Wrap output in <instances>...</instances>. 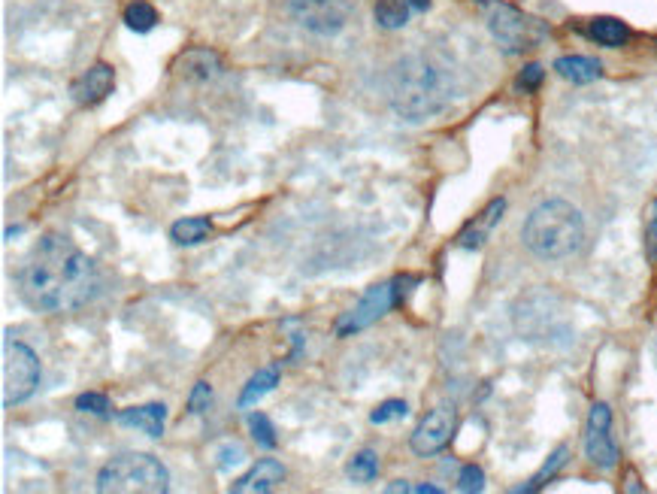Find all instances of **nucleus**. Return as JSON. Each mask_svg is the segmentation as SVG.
Masks as SVG:
<instances>
[{
  "instance_id": "1",
  "label": "nucleus",
  "mask_w": 657,
  "mask_h": 494,
  "mask_svg": "<svg viewBox=\"0 0 657 494\" xmlns=\"http://www.w3.org/2000/svg\"><path fill=\"white\" fill-rule=\"evenodd\" d=\"M19 294L37 313H70L94 301L100 276L94 261L64 234H46L19 267Z\"/></svg>"
},
{
  "instance_id": "2",
  "label": "nucleus",
  "mask_w": 657,
  "mask_h": 494,
  "mask_svg": "<svg viewBox=\"0 0 657 494\" xmlns=\"http://www.w3.org/2000/svg\"><path fill=\"white\" fill-rule=\"evenodd\" d=\"M385 91L394 116L403 122H427L449 110L455 101V79L433 58L412 52L391 64L385 76Z\"/></svg>"
},
{
  "instance_id": "3",
  "label": "nucleus",
  "mask_w": 657,
  "mask_h": 494,
  "mask_svg": "<svg viewBox=\"0 0 657 494\" xmlns=\"http://www.w3.org/2000/svg\"><path fill=\"white\" fill-rule=\"evenodd\" d=\"M521 243L542 261L573 258L585 243V219L570 201L552 197L530 210L521 225Z\"/></svg>"
},
{
  "instance_id": "4",
  "label": "nucleus",
  "mask_w": 657,
  "mask_h": 494,
  "mask_svg": "<svg viewBox=\"0 0 657 494\" xmlns=\"http://www.w3.org/2000/svg\"><path fill=\"white\" fill-rule=\"evenodd\" d=\"M94 488L100 494H164L170 488V473L155 455L125 452L100 467Z\"/></svg>"
},
{
  "instance_id": "5",
  "label": "nucleus",
  "mask_w": 657,
  "mask_h": 494,
  "mask_svg": "<svg viewBox=\"0 0 657 494\" xmlns=\"http://www.w3.org/2000/svg\"><path fill=\"white\" fill-rule=\"evenodd\" d=\"M485 22L491 37L500 43L503 52L509 55H521L536 49L545 37H549V28H545L539 19L521 13L512 4H488L485 7Z\"/></svg>"
},
{
  "instance_id": "6",
  "label": "nucleus",
  "mask_w": 657,
  "mask_h": 494,
  "mask_svg": "<svg viewBox=\"0 0 657 494\" xmlns=\"http://www.w3.org/2000/svg\"><path fill=\"white\" fill-rule=\"evenodd\" d=\"M40 385V361L31 346L4 340V364H0V404H25Z\"/></svg>"
},
{
  "instance_id": "7",
  "label": "nucleus",
  "mask_w": 657,
  "mask_h": 494,
  "mask_svg": "<svg viewBox=\"0 0 657 494\" xmlns=\"http://www.w3.org/2000/svg\"><path fill=\"white\" fill-rule=\"evenodd\" d=\"M400 304V291H397V279H388V282H379V285H370L364 298L346 310L340 319H337V337H352L370 325H376L385 313H391L394 307Z\"/></svg>"
},
{
  "instance_id": "8",
  "label": "nucleus",
  "mask_w": 657,
  "mask_h": 494,
  "mask_svg": "<svg viewBox=\"0 0 657 494\" xmlns=\"http://www.w3.org/2000/svg\"><path fill=\"white\" fill-rule=\"evenodd\" d=\"M294 22L318 37H334L349 22V4L346 0H291Z\"/></svg>"
},
{
  "instance_id": "9",
  "label": "nucleus",
  "mask_w": 657,
  "mask_h": 494,
  "mask_svg": "<svg viewBox=\"0 0 657 494\" xmlns=\"http://www.w3.org/2000/svg\"><path fill=\"white\" fill-rule=\"evenodd\" d=\"M455 431H458V413H455L452 407H436V410H430V413L418 422V428L412 431L409 449H412L418 458H430V455L443 452V449L452 443Z\"/></svg>"
},
{
  "instance_id": "10",
  "label": "nucleus",
  "mask_w": 657,
  "mask_h": 494,
  "mask_svg": "<svg viewBox=\"0 0 657 494\" xmlns=\"http://www.w3.org/2000/svg\"><path fill=\"white\" fill-rule=\"evenodd\" d=\"M585 455L597 470H615L621 452L612 437V410L609 404H594L585 425Z\"/></svg>"
},
{
  "instance_id": "11",
  "label": "nucleus",
  "mask_w": 657,
  "mask_h": 494,
  "mask_svg": "<svg viewBox=\"0 0 657 494\" xmlns=\"http://www.w3.org/2000/svg\"><path fill=\"white\" fill-rule=\"evenodd\" d=\"M113 85H116V73H113V67L109 64H103V61H97V64H91L82 76H76L73 79V85H70V97L79 104V107H94V104H100L103 97L113 91Z\"/></svg>"
},
{
  "instance_id": "12",
  "label": "nucleus",
  "mask_w": 657,
  "mask_h": 494,
  "mask_svg": "<svg viewBox=\"0 0 657 494\" xmlns=\"http://www.w3.org/2000/svg\"><path fill=\"white\" fill-rule=\"evenodd\" d=\"M225 64L212 49H188L173 61V73L185 82H209L215 76H222Z\"/></svg>"
},
{
  "instance_id": "13",
  "label": "nucleus",
  "mask_w": 657,
  "mask_h": 494,
  "mask_svg": "<svg viewBox=\"0 0 657 494\" xmlns=\"http://www.w3.org/2000/svg\"><path fill=\"white\" fill-rule=\"evenodd\" d=\"M282 482H285V467H282V461H276V458H261L249 473H243V476L231 485V491H234V494H267V491H276Z\"/></svg>"
},
{
  "instance_id": "14",
  "label": "nucleus",
  "mask_w": 657,
  "mask_h": 494,
  "mask_svg": "<svg viewBox=\"0 0 657 494\" xmlns=\"http://www.w3.org/2000/svg\"><path fill=\"white\" fill-rule=\"evenodd\" d=\"M503 213H506V201H503V197H494V201L458 234V246L461 249H482L488 234L494 231V225L503 219Z\"/></svg>"
},
{
  "instance_id": "15",
  "label": "nucleus",
  "mask_w": 657,
  "mask_h": 494,
  "mask_svg": "<svg viewBox=\"0 0 657 494\" xmlns=\"http://www.w3.org/2000/svg\"><path fill=\"white\" fill-rule=\"evenodd\" d=\"M116 422L125 425V428H137V431H143L152 440H161L164 437V425H167V407L164 404L131 407V410H122L116 416Z\"/></svg>"
},
{
  "instance_id": "16",
  "label": "nucleus",
  "mask_w": 657,
  "mask_h": 494,
  "mask_svg": "<svg viewBox=\"0 0 657 494\" xmlns=\"http://www.w3.org/2000/svg\"><path fill=\"white\" fill-rule=\"evenodd\" d=\"M555 70L561 79H567L573 85H588V82L603 76V64L597 58H588V55H564L555 61Z\"/></svg>"
},
{
  "instance_id": "17",
  "label": "nucleus",
  "mask_w": 657,
  "mask_h": 494,
  "mask_svg": "<svg viewBox=\"0 0 657 494\" xmlns=\"http://www.w3.org/2000/svg\"><path fill=\"white\" fill-rule=\"evenodd\" d=\"M276 385H279V364H270V367H264V370H258L246 385H243V391H240V401H237V407L240 410H249V407H258L270 391H276Z\"/></svg>"
},
{
  "instance_id": "18",
  "label": "nucleus",
  "mask_w": 657,
  "mask_h": 494,
  "mask_svg": "<svg viewBox=\"0 0 657 494\" xmlns=\"http://www.w3.org/2000/svg\"><path fill=\"white\" fill-rule=\"evenodd\" d=\"M588 37H591L594 43L606 46V49H621V46L630 40V28H627L624 22L612 19V16H600V19H591Z\"/></svg>"
},
{
  "instance_id": "19",
  "label": "nucleus",
  "mask_w": 657,
  "mask_h": 494,
  "mask_svg": "<svg viewBox=\"0 0 657 494\" xmlns=\"http://www.w3.org/2000/svg\"><path fill=\"white\" fill-rule=\"evenodd\" d=\"M212 234V222L206 216H188L170 225V240L176 246H200Z\"/></svg>"
},
{
  "instance_id": "20",
  "label": "nucleus",
  "mask_w": 657,
  "mask_h": 494,
  "mask_svg": "<svg viewBox=\"0 0 657 494\" xmlns=\"http://www.w3.org/2000/svg\"><path fill=\"white\" fill-rule=\"evenodd\" d=\"M409 0H379L373 7V19L385 31H400L409 25Z\"/></svg>"
},
{
  "instance_id": "21",
  "label": "nucleus",
  "mask_w": 657,
  "mask_h": 494,
  "mask_svg": "<svg viewBox=\"0 0 657 494\" xmlns=\"http://www.w3.org/2000/svg\"><path fill=\"white\" fill-rule=\"evenodd\" d=\"M567 455H570V449H567V446H558V449L549 455V461L542 464V470H539L527 485H521V488H515V491H518V494H530V491H539L542 485H549V479H555L558 470L567 464Z\"/></svg>"
},
{
  "instance_id": "22",
  "label": "nucleus",
  "mask_w": 657,
  "mask_h": 494,
  "mask_svg": "<svg viewBox=\"0 0 657 494\" xmlns=\"http://www.w3.org/2000/svg\"><path fill=\"white\" fill-rule=\"evenodd\" d=\"M125 25L137 34H149L158 25V10L149 4V0H134L125 10Z\"/></svg>"
},
{
  "instance_id": "23",
  "label": "nucleus",
  "mask_w": 657,
  "mask_h": 494,
  "mask_svg": "<svg viewBox=\"0 0 657 494\" xmlns=\"http://www.w3.org/2000/svg\"><path fill=\"white\" fill-rule=\"evenodd\" d=\"M346 473H349L352 482H361V485L373 482V479L379 476V455H376L373 449H361V452L349 461Z\"/></svg>"
},
{
  "instance_id": "24",
  "label": "nucleus",
  "mask_w": 657,
  "mask_h": 494,
  "mask_svg": "<svg viewBox=\"0 0 657 494\" xmlns=\"http://www.w3.org/2000/svg\"><path fill=\"white\" fill-rule=\"evenodd\" d=\"M249 431H252V440L261 449H276V431H273V422L264 413H252L249 416Z\"/></svg>"
},
{
  "instance_id": "25",
  "label": "nucleus",
  "mask_w": 657,
  "mask_h": 494,
  "mask_svg": "<svg viewBox=\"0 0 657 494\" xmlns=\"http://www.w3.org/2000/svg\"><path fill=\"white\" fill-rule=\"evenodd\" d=\"M76 410L85 413V416L106 419L109 416V401H106V394H100V391H85L76 398Z\"/></svg>"
},
{
  "instance_id": "26",
  "label": "nucleus",
  "mask_w": 657,
  "mask_h": 494,
  "mask_svg": "<svg viewBox=\"0 0 657 494\" xmlns=\"http://www.w3.org/2000/svg\"><path fill=\"white\" fill-rule=\"evenodd\" d=\"M406 416H409V404L406 401H385V404H379L370 413V422L373 425H388V422H400Z\"/></svg>"
},
{
  "instance_id": "27",
  "label": "nucleus",
  "mask_w": 657,
  "mask_h": 494,
  "mask_svg": "<svg viewBox=\"0 0 657 494\" xmlns=\"http://www.w3.org/2000/svg\"><path fill=\"white\" fill-rule=\"evenodd\" d=\"M212 407V388H209V382H194V388H191V394H188V413L191 416H203L206 410Z\"/></svg>"
},
{
  "instance_id": "28",
  "label": "nucleus",
  "mask_w": 657,
  "mask_h": 494,
  "mask_svg": "<svg viewBox=\"0 0 657 494\" xmlns=\"http://www.w3.org/2000/svg\"><path fill=\"white\" fill-rule=\"evenodd\" d=\"M458 488H461L464 494L485 491V473H482V467H476V464L461 467V473H458Z\"/></svg>"
},
{
  "instance_id": "29",
  "label": "nucleus",
  "mask_w": 657,
  "mask_h": 494,
  "mask_svg": "<svg viewBox=\"0 0 657 494\" xmlns=\"http://www.w3.org/2000/svg\"><path fill=\"white\" fill-rule=\"evenodd\" d=\"M542 76H545V70H542L539 64H527V67L518 73V79H515V88H518L521 94H533V91L542 85Z\"/></svg>"
},
{
  "instance_id": "30",
  "label": "nucleus",
  "mask_w": 657,
  "mask_h": 494,
  "mask_svg": "<svg viewBox=\"0 0 657 494\" xmlns=\"http://www.w3.org/2000/svg\"><path fill=\"white\" fill-rule=\"evenodd\" d=\"M215 458H218V470H231V467L246 461V449L240 443H225L222 449L215 452Z\"/></svg>"
},
{
  "instance_id": "31",
  "label": "nucleus",
  "mask_w": 657,
  "mask_h": 494,
  "mask_svg": "<svg viewBox=\"0 0 657 494\" xmlns=\"http://www.w3.org/2000/svg\"><path fill=\"white\" fill-rule=\"evenodd\" d=\"M645 246H648V258H651V261H657V201H654V207H651V216H648Z\"/></svg>"
},
{
  "instance_id": "32",
  "label": "nucleus",
  "mask_w": 657,
  "mask_h": 494,
  "mask_svg": "<svg viewBox=\"0 0 657 494\" xmlns=\"http://www.w3.org/2000/svg\"><path fill=\"white\" fill-rule=\"evenodd\" d=\"M409 7H412V10H418V13H424V10L430 7V0H409Z\"/></svg>"
}]
</instances>
